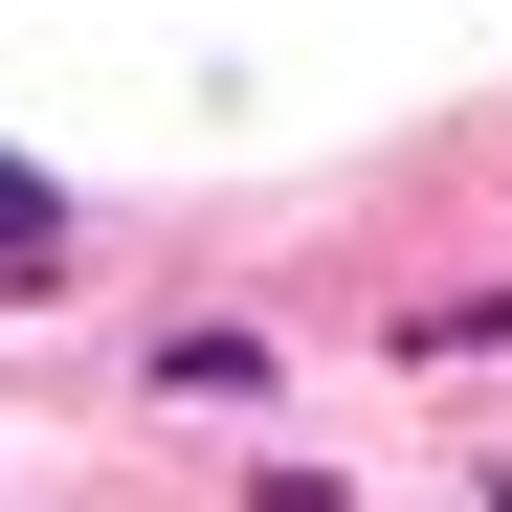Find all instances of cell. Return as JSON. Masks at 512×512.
<instances>
[{
	"label": "cell",
	"instance_id": "1",
	"mask_svg": "<svg viewBox=\"0 0 512 512\" xmlns=\"http://www.w3.org/2000/svg\"><path fill=\"white\" fill-rule=\"evenodd\" d=\"M45 245H67V179H45V156H0V268H45Z\"/></svg>",
	"mask_w": 512,
	"mask_h": 512
}]
</instances>
